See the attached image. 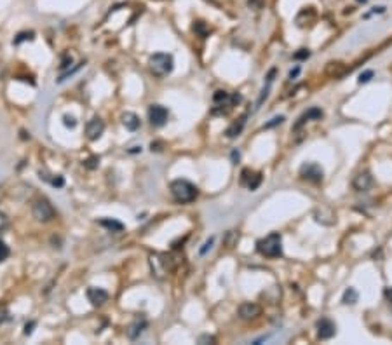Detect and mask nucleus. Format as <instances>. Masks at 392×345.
I'll use <instances>...</instances> for the list:
<instances>
[{
	"mask_svg": "<svg viewBox=\"0 0 392 345\" xmlns=\"http://www.w3.org/2000/svg\"><path fill=\"white\" fill-rule=\"evenodd\" d=\"M171 194L175 197L176 202H181V204H188V202H194L199 196V188L190 183L188 180H175L171 182Z\"/></svg>",
	"mask_w": 392,
	"mask_h": 345,
	"instance_id": "nucleus-1",
	"label": "nucleus"
},
{
	"mask_svg": "<svg viewBox=\"0 0 392 345\" xmlns=\"http://www.w3.org/2000/svg\"><path fill=\"white\" fill-rule=\"evenodd\" d=\"M256 250L260 254L267 258H279L283 254V239H281L279 232H272L265 239H260L256 242Z\"/></svg>",
	"mask_w": 392,
	"mask_h": 345,
	"instance_id": "nucleus-2",
	"label": "nucleus"
},
{
	"mask_svg": "<svg viewBox=\"0 0 392 345\" xmlns=\"http://www.w3.org/2000/svg\"><path fill=\"white\" fill-rule=\"evenodd\" d=\"M148 67H150V72L155 77H166V75L171 73L173 68H175V59H173L171 54L157 53V54L150 56Z\"/></svg>",
	"mask_w": 392,
	"mask_h": 345,
	"instance_id": "nucleus-3",
	"label": "nucleus"
},
{
	"mask_svg": "<svg viewBox=\"0 0 392 345\" xmlns=\"http://www.w3.org/2000/svg\"><path fill=\"white\" fill-rule=\"evenodd\" d=\"M241 101V96L239 94H232L230 96L227 91H216L213 96V110H211V113L213 115H225L229 110H232V107H234L235 103H239Z\"/></svg>",
	"mask_w": 392,
	"mask_h": 345,
	"instance_id": "nucleus-4",
	"label": "nucleus"
},
{
	"mask_svg": "<svg viewBox=\"0 0 392 345\" xmlns=\"http://www.w3.org/2000/svg\"><path fill=\"white\" fill-rule=\"evenodd\" d=\"M300 176L310 183H321L322 178H324V171L316 163H305L300 167Z\"/></svg>",
	"mask_w": 392,
	"mask_h": 345,
	"instance_id": "nucleus-5",
	"label": "nucleus"
},
{
	"mask_svg": "<svg viewBox=\"0 0 392 345\" xmlns=\"http://www.w3.org/2000/svg\"><path fill=\"white\" fill-rule=\"evenodd\" d=\"M32 211H34L35 220H38V221H49L54 218V208H53L49 204V200H46V199L35 200Z\"/></svg>",
	"mask_w": 392,
	"mask_h": 345,
	"instance_id": "nucleus-6",
	"label": "nucleus"
},
{
	"mask_svg": "<svg viewBox=\"0 0 392 345\" xmlns=\"http://www.w3.org/2000/svg\"><path fill=\"white\" fill-rule=\"evenodd\" d=\"M169 119V112L162 105H152L148 109V121L154 127H162Z\"/></svg>",
	"mask_w": 392,
	"mask_h": 345,
	"instance_id": "nucleus-7",
	"label": "nucleus"
},
{
	"mask_svg": "<svg viewBox=\"0 0 392 345\" xmlns=\"http://www.w3.org/2000/svg\"><path fill=\"white\" fill-rule=\"evenodd\" d=\"M335 333H337V326L331 319L322 317L317 321V338L319 340H330L335 337Z\"/></svg>",
	"mask_w": 392,
	"mask_h": 345,
	"instance_id": "nucleus-8",
	"label": "nucleus"
},
{
	"mask_svg": "<svg viewBox=\"0 0 392 345\" xmlns=\"http://www.w3.org/2000/svg\"><path fill=\"white\" fill-rule=\"evenodd\" d=\"M105 131V122L101 121L100 117H94V119H91V121L88 122V126H86V134H88V138L91 140V142H96V140H100L101 134H103Z\"/></svg>",
	"mask_w": 392,
	"mask_h": 345,
	"instance_id": "nucleus-9",
	"label": "nucleus"
},
{
	"mask_svg": "<svg viewBox=\"0 0 392 345\" xmlns=\"http://www.w3.org/2000/svg\"><path fill=\"white\" fill-rule=\"evenodd\" d=\"M352 187L357 192H368L373 187V176L370 173H359L352 180Z\"/></svg>",
	"mask_w": 392,
	"mask_h": 345,
	"instance_id": "nucleus-10",
	"label": "nucleus"
},
{
	"mask_svg": "<svg viewBox=\"0 0 392 345\" xmlns=\"http://www.w3.org/2000/svg\"><path fill=\"white\" fill-rule=\"evenodd\" d=\"M241 183L249 190H256L260 187V183H262V175L260 173H251L249 169H244L241 173Z\"/></svg>",
	"mask_w": 392,
	"mask_h": 345,
	"instance_id": "nucleus-11",
	"label": "nucleus"
},
{
	"mask_svg": "<svg viewBox=\"0 0 392 345\" xmlns=\"http://www.w3.org/2000/svg\"><path fill=\"white\" fill-rule=\"evenodd\" d=\"M88 300L91 302L94 307H100V305H103L107 300H108V293L103 290V288H94L91 286L88 290Z\"/></svg>",
	"mask_w": 392,
	"mask_h": 345,
	"instance_id": "nucleus-12",
	"label": "nucleus"
},
{
	"mask_svg": "<svg viewBox=\"0 0 392 345\" xmlns=\"http://www.w3.org/2000/svg\"><path fill=\"white\" fill-rule=\"evenodd\" d=\"M319 119H322V110L321 109H317V107H312V109H309L307 112L303 113V115L298 119V122L295 124V131H298V129L302 127V126L305 124V122H309V121H319Z\"/></svg>",
	"mask_w": 392,
	"mask_h": 345,
	"instance_id": "nucleus-13",
	"label": "nucleus"
},
{
	"mask_svg": "<svg viewBox=\"0 0 392 345\" xmlns=\"http://www.w3.org/2000/svg\"><path fill=\"white\" fill-rule=\"evenodd\" d=\"M239 316L242 319H255L256 316H260V305H256L255 302H246L239 307Z\"/></svg>",
	"mask_w": 392,
	"mask_h": 345,
	"instance_id": "nucleus-14",
	"label": "nucleus"
},
{
	"mask_svg": "<svg viewBox=\"0 0 392 345\" xmlns=\"http://www.w3.org/2000/svg\"><path fill=\"white\" fill-rule=\"evenodd\" d=\"M146 321L145 319H136L133 323V325L129 326V329H127V337L131 338V340H136V338L142 337V333L146 329Z\"/></svg>",
	"mask_w": 392,
	"mask_h": 345,
	"instance_id": "nucleus-15",
	"label": "nucleus"
},
{
	"mask_svg": "<svg viewBox=\"0 0 392 345\" xmlns=\"http://www.w3.org/2000/svg\"><path fill=\"white\" fill-rule=\"evenodd\" d=\"M122 124L125 126V129H129V131H136L140 126H142V121H140V117L133 112H125L122 115Z\"/></svg>",
	"mask_w": 392,
	"mask_h": 345,
	"instance_id": "nucleus-16",
	"label": "nucleus"
},
{
	"mask_svg": "<svg viewBox=\"0 0 392 345\" xmlns=\"http://www.w3.org/2000/svg\"><path fill=\"white\" fill-rule=\"evenodd\" d=\"M244 124H246V115L241 117V119H239V122H235V124H232L229 129H227V136H229V138L239 136V134H241V131H242V127H244Z\"/></svg>",
	"mask_w": 392,
	"mask_h": 345,
	"instance_id": "nucleus-17",
	"label": "nucleus"
},
{
	"mask_svg": "<svg viewBox=\"0 0 392 345\" xmlns=\"http://www.w3.org/2000/svg\"><path fill=\"white\" fill-rule=\"evenodd\" d=\"M100 225H103L105 229L112 230V232H122V230H124V225H122L121 221L110 220V218H103V220H100Z\"/></svg>",
	"mask_w": 392,
	"mask_h": 345,
	"instance_id": "nucleus-18",
	"label": "nucleus"
},
{
	"mask_svg": "<svg viewBox=\"0 0 392 345\" xmlns=\"http://www.w3.org/2000/svg\"><path fill=\"white\" fill-rule=\"evenodd\" d=\"M357 300H359L357 291H356L354 288H347L345 293H343V298H342L343 304H347V305H354L356 302H357Z\"/></svg>",
	"mask_w": 392,
	"mask_h": 345,
	"instance_id": "nucleus-19",
	"label": "nucleus"
},
{
	"mask_svg": "<svg viewBox=\"0 0 392 345\" xmlns=\"http://www.w3.org/2000/svg\"><path fill=\"white\" fill-rule=\"evenodd\" d=\"M34 32H23V34L18 35V38H14V44H21L25 40H34Z\"/></svg>",
	"mask_w": 392,
	"mask_h": 345,
	"instance_id": "nucleus-20",
	"label": "nucleus"
},
{
	"mask_svg": "<svg viewBox=\"0 0 392 345\" xmlns=\"http://www.w3.org/2000/svg\"><path fill=\"white\" fill-rule=\"evenodd\" d=\"M9 253H11V251H9V246L5 244L4 241H0V263L7 260V258H9Z\"/></svg>",
	"mask_w": 392,
	"mask_h": 345,
	"instance_id": "nucleus-21",
	"label": "nucleus"
},
{
	"mask_svg": "<svg viewBox=\"0 0 392 345\" xmlns=\"http://www.w3.org/2000/svg\"><path fill=\"white\" fill-rule=\"evenodd\" d=\"M373 75H375V72H373V70H364L363 73L359 75V84H366V82H370V80L373 79Z\"/></svg>",
	"mask_w": 392,
	"mask_h": 345,
	"instance_id": "nucleus-22",
	"label": "nucleus"
},
{
	"mask_svg": "<svg viewBox=\"0 0 392 345\" xmlns=\"http://www.w3.org/2000/svg\"><path fill=\"white\" fill-rule=\"evenodd\" d=\"M84 166L88 167V169H96V167L100 166V157H96V155H94V157H89L88 161L84 163Z\"/></svg>",
	"mask_w": 392,
	"mask_h": 345,
	"instance_id": "nucleus-23",
	"label": "nucleus"
},
{
	"mask_svg": "<svg viewBox=\"0 0 392 345\" xmlns=\"http://www.w3.org/2000/svg\"><path fill=\"white\" fill-rule=\"evenodd\" d=\"M284 122V117L283 115H277V117H274V119H270V122H267V124L263 126L265 129H270V127H274V126H279V124H283Z\"/></svg>",
	"mask_w": 392,
	"mask_h": 345,
	"instance_id": "nucleus-24",
	"label": "nucleus"
},
{
	"mask_svg": "<svg viewBox=\"0 0 392 345\" xmlns=\"http://www.w3.org/2000/svg\"><path fill=\"white\" fill-rule=\"evenodd\" d=\"M63 124L67 126V127L73 129L77 126V119L73 115H65V117H63Z\"/></svg>",
	"mask_w": 392,
	"mask_h": 345,
	"instance_id": "nucleus-25",
	"label": "nucleus"
},
{
	"mask_svg": "<svg viewBox=\"0 0 392 345\" xmlns=\"http://www.w3.org/2000/svg\"><path fill=\"white\" fill-rule=\"evenodd\" d=\"M309 56H310L309 49H300L298 53H295V54H293V58H295V59H307Z\"/></svg>",
	"mask_w": 392,
	"mask_h": 345,
	"instance_id": "nucleus-26",
	"label": "nucleus"
},
{
	"mask_svg": "<svg viewBox=\"0 0 392 345\" xmlns=\"http://www.w3.org/2000/svg\"><path fill=\"white\" fill-rule=\"evenodd\" d=\"M49 182H51V185H54V187H58V188H61L63 185H65V180H63V176H54V178H51Z\"/></svg>",
	"mask_w": 392,
	"mask_h": 345,
	"instance_id": "nucleus-27",
	"label": "nucleus"
},
{
	"mask_svg": "<svg viewBox=\"0 0 392 345\" xmlns=\"http://www.w3.org/2000/svg\"><path fill=\"white\" fill-rule=\"evenodd\" d=\"M213 242H214V237H211V239H208V241L204 242V246L200 248V254H206V251L208 250H211V246H213Z\"/></svg>",
	"mask_w": 392,
	"mask_h": 345,
	"instance_id": "nucleus-28",
	"label": "nucleus"
},
{
	"mask_svg": "<svg viewBox=\"0 0 392 345\" xmlns=\"http://www.w3.org/2000/svg\"><path fill=\"white\" fill-rule=\"evenodd\" d=\"M7 227H9V220H7V217L0 213V232H2V230H5V229H7Z\"/></svg>",
	"mask_w": 392,
	"mask_h": 345,
	"instance_id": "nucleus-29",
	"label": "nucleus"
},
{
	"mask_svg": "<svg viewBox=\"0 0 392 345\" xmlns=\"http://www.w3.org/2000/svg\"><path fill=\"white\" fill-rule=\"evenodd\" d=\"M300 72H302V67H300V65H296V67L293 68L291 72H289V80L296 79V77H298V75H300Z\"/></svg>",
	"mask_w": 392,
	"mask_h": 345,
	"instance_id": "nucleus-30",
	"label": "nucleus"
},
{
	"mask_svg": "<svg viewBox=\"0 0 392 345\" xmlns=\"http://www.w3.org/2000/svg\"><path fill=\"white\" fill-rule=\"evenodd\" d=\"M7 319H9V312L5 310V309H0V325H4Z\"/></svg>",
	"mask_w": 392,
	"mask_h": 345,
	"instance_id": "nucleus-31",
	"label": "nucleus"
},
{
	"mask_svg": "<svg viewBox=\"0 0 392 345\" xmlns=\"http://www.w3.org/2000/svg\"><path fill=\"white\" fill-rule=\"evenodd\" d=\"M382 13H385V7H373V11L372 13H368L366 18H370L372 14H382Z\"/></svg>",
	"mask_w": 392,
	"mask_h": 345,
	"instance_id": "nucleus-32",
	"label": "nucleus"
},
{
	"mask_svg": "<svg viewBox=\"0 0 392 345\" xmlns=\"http://www.w3.org/2000/svg\"><path fill=\"white\" fill-rule=\"evenodd\" d=\"M34 328H35V323H34V321H32V323H28V325L25 326V335H32Z\"/></svg>",
	"mask_w": 392,
	"mask_h": 345,
	"instance_id": "nucleus-33",
	"label": "nucleus"
},
{
	"mask_svg": "<svg viewBox=\"0 0 392 345\" xmlns=\"http://www.w3.org/2000/svg\"><path fill=\"white\" fill-rule=\"evenodd\" d=\"M384 295H385V298H387V302H391L392 304V288H385Z\"/></svg>",
	"mask_w": 392,
	"mask_h": 345,
	"instance_id": "nucleus-34",
	"label": "nucleus"
},
{
	"mask_svg": "<svg viewBox=\"0 0 392 345\" xmlns=\"http://www.w3.org/2000/svg\"><path fill=\"white\" fill-rule=\"evenodd\" d=\"M200 342H214V338L213 337H208V335H206V337H200Z\"/></svg>",
	"mask_w": 392,
	"mask_h": 345,
	"instance_id": "nucleus-35",
	"label": "nucleus"
},
{
	"mask_svg": "<svg viewBox=\"0 0 392 345\" xmlns=\"http://www.w3.org/2000/svg\"><path fill=\"white\" fill-rule=\"evenodd\" d=\"M232 159H234V161L237 159V161H239V152H235V150H234V152H232Z\"/></svg>",
	"mask_w": 392,
	"mask_h": 345,
	"instance_id": "nucleus-36",
	"label": "nucleus"
},
{
	"mask_svg": "<svg viewBox=\"0 0 392 345\" xmlns=\"http://www.w3.org/2000/svg\"><path fill=\"white\" fill-rule=\"evenodd\" d=\"M357 2H363V4H364V2H368V0H357Z\"/></svg>",
	"mask_w": 392,
	"mask_h": 345,
	"instance_id": "nucleus-37",
	"label": "nucleus"
}]
</instances>
